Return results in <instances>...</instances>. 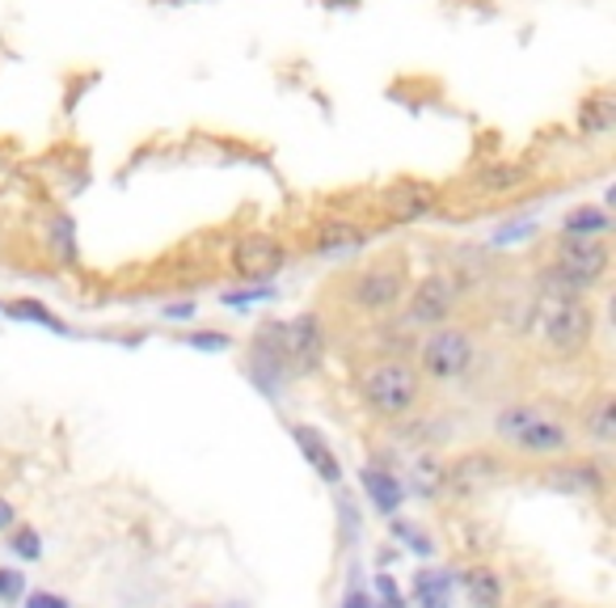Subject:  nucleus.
<instances>
[{
    "label": "nucleus",
    "mask_w": 616,
    "mask_h": 608,
    "mask_svg": "<svg viewBox=\"0 0 616 608\" xmlns=\"http://www.w3.org/2000/svg\"><path fill=\"white\" fill-rule=\"evenodd\" d=\"M595 334V313H591L587 296H570L549 288L540 301L533 304V338L549 351V356H579Z\"/></svg>",
    "instance_id": "f257e3e1"
},
{
    "label": "nucleus",
    "mask_w": 616,
    "mask_h": 608,
    "mask_svg": "<svg viewBox=\"0 0 616 608\" xmlns=\"http://www.w3.org/2000/svg\"><path fill=\"white\" fill-rule=\"evenodd\" d=\"M423 376L418 368L402 356H389V360L363 363L359 376H355V389L363 397V406L372 410L376 418H405L418 410L423 402Z\"/></svg>",
    "instance_id": "f03ea898"
},
{
    "label": "nucleus",
    "mask_w": 616,
    "mask_h": 608,
    "mask_svg": "<svg viewBox=\"0 0 616 608\" xmlns=\"http://www.w3.org/2000/svg\"><path fill=\"white\" fill-rule=\"evenodd\" d=\"M608 262H613V254H608L604 237H570V233H562L558 258H553L545 283L558 288V292H570V296H587L591 288H600L608 279Z\"/></svg>",
    "instance_id": "7ed1b4c3"
},
{
    "label": "nucleus",
    "mask_w": 616,
    "mask_h": 608,
    "mask_svg": "<svg viewBox=\"0 0 616 608\" xmlns=\"http://www.w3.org/2000/svg\"><path fill=\"white\" fill-rule=\"evenodd\" d=\"M494 431L499 440L524 452V457H536V461H549V457H565L570 452V427H562L558 418L540 415L533 406H507L503 415L494 418Z\"/></svg>",
    "instance_id": "20e7f679"
},
{
    "label": "nucleus",
    "mask_w": 616,
    "mask_h": 608,
    "mask_svg": "<svg viewBox=\"0 0 616 608\" xmlns=\"http://www.w3.org/2000/svg\"><path fill=\"white\" fill-rule=\"evenodd\" d=\"M473 363V334L460 330V326H435L423 338V351H418V376L435 381V385H448L460 381Z\"/></svg>",
    "instance_id": "39448f33"
},
{
    "label": "nucleus",
    "mask_w": 616,
    "mask_h": 608,
    "mask_svg": "<svg viewBox=\"0 0 616 608\" xmlns=\"http://www.w3.org/2000/svg\"><path fill=\"white\" fill-rule=\"evenodd\" d=\"M410 283H405L402 262H372L350 279V308L363 317H389L405 301Z\"/></svg>",
    "instance_id": "423d86ee"
},
{
    "label": "nucleus",
    "mask_w": 616,
    "mask_h": 608,
    "mask_svg": "<svg viewBox=\"0 0 616 608\" xmlns=\"http://www.w3.org/2000/svg\"><path fill=\"white\" fill-rule=\"evenodd\" d=\"M405 326H423V330H435V326H448L456 308H460V283L448 271H430L414 283V292H405Z\"/></svg>",
    "instance_id": "0eeeda50"
},
{
    "label": "nucleus",
    "mask_w": 616,
    "mask_h": 608,
    "mask_svg": "<svg viewBox=\"0 0 616 608\" xmlns=\"http://www.w3.org/2000/svg\"><path fill=\"white\" fill-rule=\"evenodd\" d=\"M499 477H503V461L494 452H464L452 465H444V491L452 498H473Z\"/></svg>",
    "instance_id": "6e6552de"
},
{
    "label": "nucleus",
    "mask_w": 616,
    "mask_h": 608,
    "mask_svg": "<svg viewBox=\"0 0 616 608\" xmlns=\"http://www.w3.org/2000/svg\"><path fill=\"white\" fill-rule=\"evenodd\" d=\"M283 262H288V249H283V241H275L270 233H249V237H242L233 246V271L249 279V283L275 279L283 271Z\"/></svg>",
    "instance_id": "1a4fd4ad"
},
{
    "label": "nucleus",
    "mask_w": 616,
    "mask_h": 608,
    "mask_svg": "<svg viewBox=\"0 0 616 608\" xmlns=\"http://www.w3.org/2000/svg\"><path fill=\"white\" fill-rule=\"evenodd\" d=\"M380 203H384V212L393 216V221H423L427 212H435V191H430L427 182H393L389 191L380 194Z\"/></svg>",
    "instance_id": "9d476101"
},
{
    "label": "nucleus",
    "mask_w": 616,
    "mask_h": 608,
    "mask_svg": "<svg viewBox=\"0 0 616 608\" xmlns=\"http://www.w3.org/2000/svg\"><path fill=\"white\" fill-rule=\"evenodd\" d=\"M545 482L553 491H565V495H600L608 486V473L600 470L595 461H562V465L545 470Z\"/></svg>",
    "instance_id": "9b49d317"
},
{
    "label": "nucleus",
    "mask_w": 616,
    "mask_h": 608,
    "mask_svg": "<svg viewBox=\"0 0 616 608\" xmlns=\"http://www.w3.org/2000/svg\"><path fill=\"white\" fill-rule=\"evenodd\" d=\"M528 182H533V169L519 166V161H494V166L473 169V187L485 194H511Z\"/></svg>",
    "instance_id": "f8f14e48"
},
{
    "label": "nucleus",
    "mask_w": 616,
    "mask_h": 608,
    "mask_svg": "<svg viewBox=\"0 0 616 608\" xmlns=\"http://www.w3.org/2000/svg\"><path fill=\"white\" fill-rule=\"evenodd\" d=\"M292 440L300 443V452H304V461L313 465V473L322 477V482H338L343 477V465H338V457L325 448V440L313 431V427H292Z\"/></svg>",
    "instance_id": "ddd939ff"
},
{
    "label": "nucleus",
    "mask_w": 616,
    "mask_h": 608,
    "mask_svg": "<svg viewBox=\"0 0 616 608\" xmlns=\"http://www.w3.org/2000/svg\"><path fill=\"white\" fill-rule=\"evenodd\" d=\"M368 241V228L355 221H325L313 237V249L317 254H343V249H359Z\"/></svg>",
    "instance_id": "4468645a"
},
{
    "label": "nucleus",
    "mask_w": 616,
    "mask_h": 608,
    "mask_svg": "<svg viewBox=\"0 0 616 608\" xmlns=\"http://www.w3.org/2000/svg\"><path fill=\"white\" fill-rule=\"evenodd\" d=\"M363 477V491H368V498H372V507L380 511V516H393L397 507H402V482L393 477V473H384V470H376V465H368V470L359 473Z\"/></svg>",
    "instance_id": "2eb2a0df"
},
{
    "label": "nucleus",
    "mask_w": 616,
    "mask_h": 608,
    "mask_svg": "<svg viewBox=\"0 0 616 608\" xmlns=\"http://www.w3.org/2000/svg\"><path fill=\"white\" fill-rule=\"evenodd\" d=\"M613 123H616L613 93H591L587 102L579 106V127H583V136H608Z\"/></svg>",
    "instance_id": "dca6fc26"
},
{
    "label": "nucleus",
    "mask_w": 616,
    "mask_h": 608,
    "mask_svg": "<svg viewBox=\"0 0 616 608\" xmlns=\"http://www.w3.org/2000/svg\"><path fill=\"white\" fill-rule=\"evenodd\" d=\"M464 596L473 608H503V579L490 566H478L464 575Z\"/></svg>",
    "instance_id": "f3484780"
},
{
    "label": "nucleus",
    "mask_w": 616,
    "mask_h": 608,
    "mask_svg": "<svg viewBox=\"0 0 616 608\" xmlns=\"http://www.w3.org/2000/svg\"><path fill=\"white\" fill-rule=\"evenodd\" d=\"M414 600H418V608H452V575H444V571H418Z\"/></svg>",
    "instance_id": "a211bd4d"
},
{
    "label": "nucleus",
    "mask_w": 616,
    "mask_h": 608,
    "mask_svg": "<svg viewBox=\"0 0 616 608\" xmlns=\"http://www.w3.org/2000/svg\"><path fill=\"white\" fill-rule=\"evenodd\" d=\"M583 431H587L595 443H613L616 440V402L613 397H600L583 415Z\"/></svg>",
    "instance_id": "6ab92c4d"
},
{
    "label": "nucleus",
    "mask_w": 616,
    "mask_h": 608,
    "mask_svg": "<svg viewBox=\"0 0 616 608\" xmlns=\"http://www.w3.org/2000/svg\"><path fill=\"white\" fill-rule=\"evenodd\" d=\"M608 212H600V207H574L570 216H565V233L570 237H608Z\"/></svg>",
    "instance_id": "aec40b11"
},
{
    "label": "nucleus",
    "mask_w": 616,
    "mask_h": 608,
    "mask_svg": "<svg viewBox=\"0 0 616 608\" xmlns=\"http://www.w3.org/2000/svg\"><path fill=\"white\" fill-rule=\"evenodd\" d=\"M439 491H444V461L427 452V457L414 461V495L435 498Z\"/></svg>",
    "instance_id": "412c9836"
},
{
    "label": "nucleus",
    "mask_w": 616,
    "mask_h": 608,
    "mask_svg": "<svg viewBox=\"0 0 616 608\" xmlns=\"http://www.w3.org/2000/svg\"><path fill=\"white\" fill-rule=\"evenodd\" d=\"M4 313L18 317V322H34V326H47V330H55V334H68V326H64L59 317H52L38 301H13V304H4Z\"/></svg>",
    "instance_id": "4be33fe9"
},
{
    "label": "nucleus",
    "mask_w": 616,
    "mask_h": 608,
    "mask_svg": "<svg viewBox=\"0 0 616 608\" xmlns=\"http://www.w3.org/2000/svg\"><path fill=\"white\" fill-rule=\"evenodd\" d=\"M26 596V575L22 571H0V605H18Z\"/></svg>",
    "instance_id": "5701e85b"
},
{
    "label": "nucleus",
    "mask_w": 616,
    "mask_h": 608,
    "mask_svg": "<svg viewBox=\"0 0 616 608\" xmlns=\"http://www.w3.org/2000/svg\"><path fill=\"white\" fill-rule=\"evenodd\" d=\"M13 550L22 553L26 562H34V558H43V545H38V532H34V528H18V532H13Z\"/></svg>",
    "instance_id": "b1692460"
},
{
    "label": "nucleus",
    "mask_w": 616,
    "mask_h": 608,
    "mask_svg": "<svg viewBox=\"0 0 616 608\" xmlns=\"http://www.w3.org/2000/svg\"><path fill=\"white\" fill-rule=\"evenodd\" d=\"M376 592H380V608H405L402 592H397V583L389 575H376Z\"/></svg>",
    "instance_id": "393cba45"
},
{
    "label": "nucleus",
    "mask_w": 616,
    "mask_h": 608,
    "mask_svg": "<svg viewBox=\"0 0 616 608\" xmlns=\"http://www.w3.org/2000/svg\"><path fill=\"white\" fill-rule=\"evenodd\" d=\"M187 342L190 347H199V351H228V347H233L228 334H190Z\"/></svg>",
    "instance_id": "a878e982"
},
{
    "label": "nucleus",
    "mask_w": 616,
    "mask_h": 608,
    "mask_svg": "<svg viewBox=\"0 0 616 608\" xmlns=\"http://www.w3.org/2000/svg\"><path fill=\"white\" fill-rule=\"evenodd\" d=\"M393 532H397V537H405V545H410V550L430 553V541H427V537H423V532H418V528H410V525H393Z\"/></svg>",
    "instance_id": "bb28decb"
},
{
    "label": "nucleus",
    "mask_w": 616,
    "mask_h": 608,
    "mask_svg": "<svg viewBox=\"0 0 616 608\" xmlns=\"http://www.w3.org/2000/svg\"><path fill=\"white\" fill-rule=\"evenodd\" d=\"M262 296H270V288H245V292H228V296H224V304H233V308H242V304L262 301Z\"/></svg>",
    "instance_id": "cd10ccee"
},
{
    "label": "nucleus",
    "mask_w": 616,
    "mask_h": 608,
    "mask_svg": "<svg viewBox=\"0 0 616 608\" xmlns=\"http://www.w3.org/2000/svg\"><path fill=\"white\" fill-rule=\"evenodd\" d=\"M26 608H68V600H64V596H52V592H30Z\"/></svg>",
    "instance_id": "c85d7f7f"
},
{
    "label": "nucleus",
    "mask_w": 616,
    "mask_h": 608,
    "mask_svg": "<svg viewBox=\"0 0 616 608\" xmlns=\"http://www.w3.org/2000/svg\"><path fill=\"white\" fill-rule=\"evenodd\" d=\"M343 608H372V600H368L363 592H350L347 600H343Z\"/></svg>",
    "instance_id": "c756f323"
},
{
    "label": "nucleus",
    "mask_w": 616,
    "mask_h": 608,
    "mask_svg": "<svg viewBox=\"0 0 616 608\" xmlns=\"http://www.w3.org/2000/svg\"><path fill=\"white\" fill-rule=\"evenodd\" d=\"M9 525H13V507L0 498V532H9Z\"/></svg>",
    "instance_id": "7c9ffc66"
},
{
    "label": "nucleus",
    "mask_w": 616,
    "mask_h": 608,
    "mask_svg": "<svg viewBox=\"0 0 616 608\" xmlns=\"http://www.w3.org/2000/svg\"><path fill=\"white\" fill-rule=\"evenodd\" d=\"M194 313V304H173V308H165V317H190Z\"/></svg>",
    "instance_id": "2f4dec72"
},
{
    "label": "nucleus",
    "mask_w": 616,
    "mask_h": 608,
    "mask_svg": "<svg viewBox=\"0 0 616 608\" xmlns=\"http://www.w3.org/2000/svg\"><path fill=\"white\" fill-rule=\"evenodd\" d=\"M233 608H242V605H233Z\"/></svg>",
    "instance_id": "473e14b6"
}]
</instances>
